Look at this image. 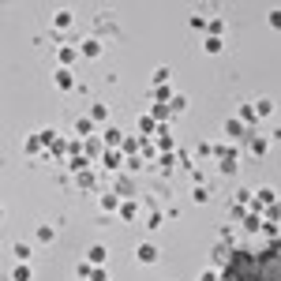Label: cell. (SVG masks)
<instances>
[{"mask_svg":"<svg viewBox=\"0 0 281 281\" xmlns=\"http://www.w3.org/2000/svg\"><path fill=\"white\" fill-rule=\"evenodd\" d=\"M169 79H172V67H165V64H161L158 72H154V86H169Z\"/></svg>","mask_w":281,"mask_h":281,"instance_id":"20","label":"cell"},{"mask_svg":"<svg viewBox=\"0 0 281 281\" xmlns=\"http://www.w3.org/2000/svg\"><path fill=\"white\" fill-rule=\"evenodd\" d=\"M191 202H199V206L210 202V188H206V184H195V188H191Z\"/></svg>","mask_w":281,"mask_h":281,"instance_id":"18","label":"cell"},{"mask_svg":"<svg viewBox=\"0 0 281 281\" xmlns=\"http://www.w3.org/2000/svg\"><path fill=\"white\" fill-rule=\"evenodd\" d=\"M266 202H274V188H259V206H266Z\"/></svg>","mask_w":281,"mask_h":281,"instance_id":"31","label":"cell"},{"mask_svg":"<svg viewBox=\"0 0 281 281\" xmlns=\"http://www.w3.org/2000/svg\"><path fill=\"white\" fill-rule=\"evenodd\" d=\"M12 281H30V266H26V263H15V266H12Z\"/></svg>","mask_w":281,"mask_h":281,"instance_id":"21","label":"cell"},{"mask_svg":"<svg viewBox=\"0 0 281 281\" xmlns=\"http://www.w3.org/2000/svg\"><path fill=\"white\" fill-rule=\"evenodd\" d=\"M105 259H109V248L105 244H94L90 251H86V263L90 266H105Z\"/></svg>","mask_w":281,"mask_h":281,"instance_id":"11","label":"cell"},{"mask_svg":"<svg viewBox=\"0 0 281 281\" xmlns=\"http://www.w3.org/2000/svg\"><path fill=\"white\" fill-rule=\"evenodd\" d=\"M248 150H251V158H266V150H270V139L255 131V135L248 139Z\"/></svg>","mask_w":281,"mask_h":281,"instance_id":"5","label":"cell"},{"mask_svg":"<svg viewBox=\"0 0 281 281\" xmlns=\"http://www.w3.org/2000/svg\"><path fill=\"white\" fill-rule=\"evenodd\" d=\"M53 86H56L60 94H67V90H72V86H75V75H72V67H56V72H53Z\"/></svg>","mask_w":281,"mask_h":281,"instance_id":"2","label":"cell"},{"mask_svg":"<svg viewBox=\"0 0 281 281\" xmlns=\"http://www.w3.org/2000/svg\"><path fill=\"white\" fill-rule=\"evenodd\" d=\"M105 165H109V169H120L124 161H120V154H105Z\"/></svg>","mask_w":281,"mask_h":281,"instance_id":"35","label":"cell"},{"mask_svg":"<svg viewBox=\"0 0 281 281\" xmlns=\"http://www.w3.org/2000/svg\"><path fill=\"white\" fill-rule=\"evenodd\" d=\"M79 56L98 60V56H101V38H83V42H79Z\"/></svg>","mask_w":281,"mask_h":281,"instance_id":"3","label":"cell"},{"mask_svg":"<svg viewBox=\"0 0 281 281\" xmlns=\"http://www.w3.org/2000/svg\"><path fill=\"white\" fill-rule=\"evenodd\" d=\"M177 98V94H172V86H158V90H154V101L158 105H165V101H172Z\"/></svg>","mask_w":281,"mask_h":281,"instance_id":"24","label":"cell"},{"mask_svg":"<svg viewBox=\"0 0 281 281\" xmlns=\"http://www.w3.org/2000/svg\"><path fill=\"white\" fill-rule=\"evenodd\" d=\"M150 116H154V120H169V116H172V105H158V101H154Z\"/></svg>","mask_w":281,"mask_h":281,"instance_id":"25","label":"cell"},{"mask_svg":"<svg viewBox=\"0 0 281 281\" xmlns=\"http://www.w3.org/2000/svg\"><path fill=\"white\" fill-rule=\"evenodd\" d=\"M161 225H165V221H161V210H150V214H147V229H150V232H158Z\"/></svg>","mask_w":281,"mask_h":281,"instance_id":"26","label":"cell"},{"mask_svg":"<svg viewBox=\"0 0 281 281\" xmlns=\"http://www.w3.org/2000/svg\"><path fill=\"white\" fill-rule=\"evenodd\" d=\"M221 45H225L221 38H202V49H206L210 56H218V53H221Z\"/></svg>","mask_w":281,"mask_h":281,"instance_id":"23","label":"cell"},{"mask_svg":"<svg viewBox=\"0 0 281 281\" xmlns=\"http://www.w3.org/2000/svg\"><path fill=\"white\" fill-rule=\"evenodd\" d=\"M75 184H79V188H94V172H79V180H75Z\"/></svg>","mask_w":281,"mask_h":281,"instance_id":"34","label":"cell"},{"mask_svg":"<svg viewBox=\"0 0 281 281\" xmlns=\"http://www.w3.org/2000/svg\"><path fill=\"white\" fill-rule=\"evenodd\" d=\"M221 131H225V135H229V139H244V135H248V128H244V124H240V120H236V116H229V120H225V124H221Z\"/></svg>","mask_w":281,"mask_h":281,"instance_id":"10","label":"cell"},{"mask_svg":"<svg viewBox=\"0 0 281 281\" xmlns=\"http://www.w3.org/2000/svg\"><path fill=\"white\" fill-rule=\"evenodd\" d=\"M90 281H109V274H105V266H98V270H94V277Z\"/></svg>","mask_w":281,"mask_h":281,"instance_id":"39","label":"cell"},{"mask_svg":"<svg viewBox=\"0 0 281 281\" xmlns=\"http://www.w3.org/2000/svg\"><path fill=\"white\" fill-rule=\"evenodd\" d=\"M72 23H75V15H72V12H64V8L53 15V30H56V34H60V30H67Z\"/></svg>","mask_w":281,"mask_h":281,"instance_id":"14","label":"cell"},{"mask_svg":"<svg viewBox=\"0 0 281 281\" xmlns=\"http://www.w3.org/2000/svg\"><path fill=\"white\" fill-rule=\"evenodd\" d=\"M270 218H277V221H281V202H274V210H270Z\"/></svg>","mask_w":281,"mask_h":281,"instance_id":"40","label":"cell"},{"mask_svg":"<svg viewBox=\"0 0 281 281\" xmlns=\"http://www.w3.org/2000/svg\"><path fill=\"white\" fill-rule=\"evenodd\" d=\"M12 255H15V263H30V255H34V248L26 244V240H15L12 244Z\"/></svg>","mask_w":281,"mask_h":281,"instance_id":"12","label":"cell"},{"mask_svg":"<svg viewBox=\"0 0 281 281\" xmlns=\"http://www.w3.org/2000/svg\"><path fill=\"white\" fill-rule=\"evenodd\" d=\"M38 147H45L42 131H38V135H26V154H38Z\"/></svg>","mask_w":281,"mask_h":281,"instance_id":"27","label":"cell"},{"mask_svg":"<svg viewBox=\"0 0 281 281\" xmlns=\"http://www.w3.org/2000/svg\"><path fill=\"white\" fill-rule=\"evenodd\" d=\"M274 113H277L274 98H255V116H259V120H270Z\"/></svg>","mask_w":281,"mask_h":281,"instance_id":"9","label":"cell"},{"mask_svg":"<svg viewBox=\"0 0 281 281\" xmlns=\"http://www.w3.org/2000/svg\"><path fill=\"white\" fill-rule=\"evenodd\" d=\"M94 30H98L101 38H116V34H120V26H116L113 19H105V15H98V19H94Z\"/></svg>","mask_w":281,"mask_h":281,"instance_id":"8","label":"cell"},{"mask_svg":"<svg viewBox=\"0 0 281 281\" xmlns=\"http://www.w3.org/2000/svg\"><path fill=\"white\" fill-rule=\"evenodd\" d=\"M236 169H240V161H236V158H229V161H218V172H225V177H232Z\"/></svg>","mask_w":281,"mask_h":281,"instance_id":"28","label":"cell"},{"mask_svg":"<svg viewBox=\"0 0 281 281\" xmlns=\"http://www.w3.org/2000/svg\"><path fill=\"white\" fill-rule=\"evenodd\" d=\"M72 128H75V135H79V139H90V135H94V120H90V116H79Z\"/></svg>","mask_w":281,"mask_h":281,"instance_id":"13","label":"cell"},{"mask_svg":"<svg viewBox=\"0 0 281 281\" xmlns=\"http://www.w3.org/2000/svg\"><path fill=\"white\" fill-rule=\"evenodd\" d=\"M214 150H218V147H210V143H199V147H195V158L206 161V158H214Z\"/></svg>","mask_w":281,"mask_h":281,"instance_id":"29","label":"cell"},{"mask_svg":"<svg viewBox=\"0 0 281 281\" xmlns=\"http://www.w3.org/2000/svg\"><path fill=\"white\" fill-rule=\"evenodd\" d=\"M139 128H143V131H158V128H154V116H143V120H139Z\"/></svg>","mask_w":281,"mask_h":281,"instance_id":"37","label":"cell"},{"mask_svg":"<svg viewBox=\"0 0 281 281\" xmlns=\"http://www.w3.org/2000/svg\"><path fill=\"white\" fill-rule=\"evenodd\" d=\"M135 259H139L143 266H158V263H161V248L147 240V244H139V248H135Z\"/></svg>","mask_w":281,"mask_h":281,"instance_id":"1","label":"cell"},{"mask_svg":"<svg viewBox=\"0 0 281 281\" xmlns=\"http://www.w3.org/2000/svg\"><path fill=\"white\" fill-rule=\"evenodd\" d=\"M56 60H60V67H72L79 60V45H60V49H56Z\"/></svg>","mask_w":281,"mask_h":281,"instance_id":"7","label":"cell"},{"mask_svg":"<svg viewBox=\"0 0 281 281\" xmlns=\"http://www.w3.org/2000/svg\"><path fill=\"white\" fill-rule=\"evenodd\" d=\"M266 23H270V26H274V30H281V8H274V12H270V15H266Z\"/></svg>","mask_w":281,"mask_h":281,"instance_id":"32","label":"cell"},{"mask_svg":"<svg viewBox=\"0 0 281 281\" xmlns=\"http://www.w3.org/2000/svg\"><path fill=\"white\" fill-rule=\"evenodd\" d=\"M135 214H139V202H135V199H124L120 218H124V221H135Z\"/></svg>","mask_w":281,"mask_h":281,"instance_id":"17","label":"cell"},{"mask_svg":"<svg viewBox=\"0 0 281 281\" xmlns=\"http://www.w3.org/2000/svg\"><path fill=\"white\" fill-rule=\"evenodd\" d=\"M199 281H221V274H218V270H202Z\"/></svg>","mask_w":281,"mask_h":281,"instance_id":"38","label":"cell"},{"mask_svg":"<svg viewBox=\"0 0 281 281\" xmlns=\"http://www.w3.org/2000/svg\"><path fill=\"white\" fill-rule=\"evenodd\" d=\"M34 236H38V244H56V225L53 221H38Z\"/></svg>","mask_w":281,"mask_h":281,"instance_id":"4","label":"cell"},{"mask_svg":"<svg viewBox=\"0 0 281 281\" xmlns=\"http://www.w3.org/2000/svg\"><path fill=\"white\" fill-rule=\"evenodd\" d=\"M105 143H120V128H105Z\"/></svg>","mask_w":281,"mask_h":281,"instance_id":"36","label":"cell"},{"mask_svg":"<svg viewBox=\"0 0 281 281\" xmlns=\"http://www.w3.org/2000/svg\"><path fill=\"white\" fill-rule=\"evenodd\" d=\"M206 38H225V19H221V15H214V19H210Z\"/></svg>","mask_w":281,"mask_h":281,"instance_id":"16","label":"cell"},{"mask_svg":"<svg viewBox=\"0 0 281 281\" xmlns=\"http://www.w3.org/2000/svg\"><path fill=\"white\" fill-rule=\"evenodd\" d=\"M188 26H191V30H199V34H206L210 19H206V15H191V19H188Z\"/></svg>","mask_w":281,"mask_h":281,"instance_id":"22","label":"cell"},{"mask_svg":"<svg viewBox=\"0 0 281 281\" xmlns=\"http://www.w3.org/2000/svg\"><path fill=\"white\" fill-rule=\"evenodd\" d=\"M94 270H98V266H90V263H79V266H75V277H94Z\"/></svg>","mask_w":281,"mask_h":281,"instance_id":"30","label":"cell"},{"mask_svg":"<svg viewBox=\"0 0 281 281\" xmlns=\"http://www.w3.org/2000/svg\"><path fill=\"white\" fill-rule=\"evenodd\" d=\"M124 199L116 195V191H101V214H120Z\"/></svg>","mask_w":281,"mask_h":281,"instance_id":"6","label":"cell"},{"mask_svg":"<svg viewBox=\"0 0 281 281\" xmlns=\"http://www.w3.org/2000/svg\"><path fill=\"white\" fill-rule=\"evenodd\" d=\"M188 109V98H184V94H177V98H172V113H184Z\"/></svg>","mask_w":281,"mask_h":281,"instance_id":"33","label":"cell"},{"mask_svg":"<svg viewBox=\"0 0 281 281\" xmlns=\"http://www.w3.org/2000/svg\"><path fill=\"white\" fill-rule=\"evenodd\" d=\"M90 120H94V124H105V120H109V105H105V101H94V105H90Z\"/></svg>","mask_w":281,"mask_h":281,"instance_id":"15","label":"cell"},{"mask_svg":"<svg viewBox=\"0 0 281 281\" xmlns=\"http://www.w3.org/2000/svg\"><path fill=\"white\" fill-rule=\"evenodd\" d=\"M131 191H135V180H128V177H120V180H116V195H120V199H128Z\"/></svg>","mask_w":281,"mask_h":281,"instance_id":"19","label":"cell"}]
</instances>
